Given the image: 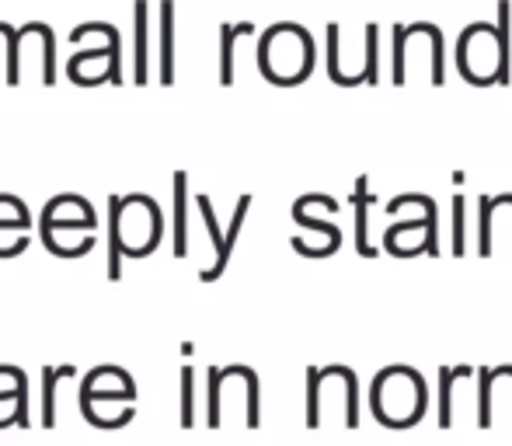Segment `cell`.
I'll return each mask as SVG.
<instances>
[{"mask_svg": "<svg viewBox=\"0 0 512 446\" xmlns=\"http://www.w3.org/2000/svg\"><path fill=\"white\" fill-rule=\"evenodd\" d=\"M509 0H499V21H471L457 39V70L474 88H492V84H509Z\"/></svg>", "mask_w": 512, "mask_h": 446, "instance_id": "cell-1", "label": "cell"}, {"mask_svg": "<svg viewBox=\"0 0 512 446\" xmlns=\"http://www.w3.org/2000/svg\"><path fill=\"white\" fill-rule=\"evenodd\" d=\"M258 70L279 88H297L314 70V39L297 21H279L258 42Z\"/></svg>", "mask_w": 512, "mask_h": 446, "instance_id": "cell-2", "label": "cell"}, {"mask_svg": "<svg viewBox=\"0 0 512 446\" xmlns=\"http://www.w3.org/2000/svg\"><path fill=\"white\" fill-rule=\"evenodd\" d=\"M370 408L380 426L387 429H411L422 422L429 408V387L425 377L411 366H387L377 373L370 391Z\"/></svg>", "mask_w": 512, "mask_h": 446, "instance_id": "cell-3", "label": "cell"}, {"mask_svg": "<svg viewBox=\"0 0 512 446\" xmlns=\"http://www.w3.org/2000/svg\"><path fill=\"white\" fill-rule=\"evenodd\" d=\"M196 203H199V213H203V223L209 230V241H213V248H216V262L209 265V269H203V276L199 279H203V283H216V279L223 276V269H227L230 255H234V244H230L227 230H220V223H216V213H213L209 196H196Z\"/></svg>", "mask_w": 512, "mask_h": 446, "instance_id": "cell-4", "label": "cell"}, {"mask_svg": "<svg viewBox=\"0 0 512 446\" xmlns=\"http://www.w3.org/2000/svg\"><path fill=\"white\" fill-rule=\"evenodd\" d=\"M370 178H356V192H352V210H356V255L363 258H377L380 251L370 241Z\"/></svg>", "mask_w": 512, "mask_h": 446, "instance_id": "cell-5", "label": "cell"}, {"mask_svg": "<svg viewBox=\"0 0 512 446\" xmlns=\"http://www.w3.org/2000/svg\"><path fill=\"white\" fill-rule=\"evenodd\" d=\"M189 255V175H175V258Z\"/></svg>", "mask_w": 512, "mask_h": 446, "instance_id": "cell-6", "label": "cell"}, {"mask_svg": "<svg viewBox=\"0 0 512 446\" xmlns=\"http://www.w3.org/2000/svg\"><path fill=\"white\" fill-rule=\"evenodd\" d=\"M77 366H46L42 370V426H56V384L67 377H74Z\"/></svg>", "mask_w": 512, "mask_h": 446, "instance_id": "cell-7", "label": "cell"}, {"mask_svg": "<svg viewBox=\"0 0 512 446\" xmlns=\"http://www.w3.org/2000/svg\"><path fill=\"white\" fill-rule=\"evenodd\" d=\"M251 32H255V25H251V21L220 28V84H223V88H230V84H234V39L251 35Z\"/></svg>", "mask_w": 512, "mask_h": 446, "instance_id": "cell-8", "label": "cell"}, {"mask_svg": "<svg viewBox=\"0 0 512 446\" xmlns=\"http://www.w3.org/2000/svg\"><path fill=\"white\" fill-rule=\"evenodd\" d=\"M175 4L164 0L161 4V84H171L175 81V56H171V46H175Z\"/></svg>", "mask_w": 512, "mask_h": 446, "instance_id": "cell-9", "label": "cell"}, {"mask_svg": "<svg viewBox=\"0 0 512 446\" xmlns=\"http://www.w3.org/2000/svg\"><path fill=\"white\" fill-rule=\"evenodd\" d=\"M471 366H443L439 370V429H450L453 426V380L457 377H471Z\"/></svg>", "mask_w": 512, "mask_h": 446, "instance_id": "cell-10", "label": "cell"}, {"mask_svg": "<svg viewBox=\"0 0 512 446\" xmlns=\"http://www.w3.org/2000/svg\"><path fill=\"white\" fill-rule=\"evenodd\" d=\"M136 84H147V0H136Z\"/></svg>", "mask_w": 512, "mask_h": 446, "instance_id": "cell-11", "label": "cell"}, {"mask_svg": "<svg viewBox=\"0 0 512 446\" xmlns=\"http://www.w3.org/2000/svg\"><path fill=\"white\" fill-rule=\"evenodd\" d=\"M478 380H481V391H478V426L481 429H492V370L481 366L478 370Z\"/></svg>", "mask_w": 512, "mask_h": 446, "instance_id": "cell-12", "label": "cell"}, {"mask_svg": "<svg viewBox=\"0 0 512 446\" xmlns=\"http://www.w3.org/2000/svg\"><path fill=\"white\" fill-rule=\"evenodd\" d=\"M380 28L377 25H366V84H377L380 81Z\"/></svg>", "mask_w": 512, "mask_h": 446, "instance_id": "cell-13", "label": "cell"}, {"mask_svg": "<svg viewBox=\"0 0 512 446\" xmlns=\"http://www.w3.org/2000/svg\"><path fill=\"white\" fill-rule=\"evenodd\" d=\"M453 255H464V196H453Z\"/></svg>", "mask_w": 512, "mask_h": 446, "instance_id": "cell-14", "label": "cell"}, {"mask_svg": "<svg viewBox=\"0 0 512 446\" xmlns=\"http://www.w3.org/2000/svg\"><path fill=\"white\" fill-rule=\"evenodd\" d=\"M192 366H182V429H192Z\"/></svg>", "mask_w": 512, "mask_h": 446, "instance_id": "cell-15", "label": "cell"}]
</instances>
